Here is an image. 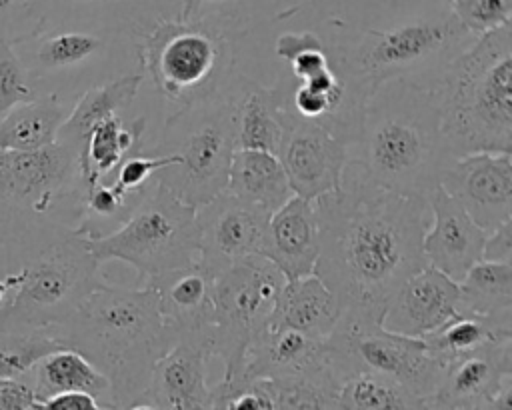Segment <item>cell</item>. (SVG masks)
<instances>
[{
	"mask_svg": "<svg viewBox=\"0 0 512 410\" xmlns=\"http://www.w3.org/2000/svg\"><path fill=\"white\" fill-rule=\"evenodd\" d=\"M226 192L264 210L276 212L294 194L276 154L236 148L230 160Z\"/></svg>",
	"mask_w": 512,
	"mask_h": 410,
	"instance_id": "25",
	"label": "cell"
},
{
	"mask_svg": "<svg viewBox=\"0 0 512 410\" xmlns=\"http://www.w3.org/2000/svg\"><path fill=\"white\" fill-rule=\"evenodd\" d=\"M210 352L196 342H176L152 366L148 398L160 410H212V386L206 378Z\"/></svg>",
	"mask_w": 512,
	"mask_h": 410,
	"instance_id": "21",
	"label": "cell"
},
{
	"mask_svg": "<svg viewBox=\"0 0 512 410\" xmlns=\"http://www.w3.org/2000/svg\"><path fill=\"white\" fill-rule=\"evenodd\" d=\"M338 318V300L316 274H310L282 284L268 326L326 340L336 328Z\"/></svg>",
	"mask_w": 512,
	"mask_h": 410,
	"instance_id": "24",
	"label": "cell"
},
{
	"mask_svg": "<svg viewBox=\"0 0 512 410\" xmlns=\"http://www.w3.org/2000/svg\"><path fill=\"white\" fill-rule=\"evenodd\" d=\"M66 348L54 334L34 332H0V380L20 378L34 366Z\"/></svg>",
	"mask_w": 512,
	"mask_h": 410,
	"instance_id": "35",
	"label": "cell"
},
{
	"mask_svg": "<svg viewBox=\"0 0 512 410\" xmlns=\"http://www.w3.org/2000/svg\"><path fill=\"white\" fill-rule=\"evenodd\" d=\"M36 402L32 384L18 378L0 380V410H30Z\"/></svg>",
	"mask_w": 512,
	"mask_h": 410,
	"instance_id": "42",
	"label": "cell"
},
{
	"mask_svg": "<svg viewBox=\"0 0 512 410\" xmlns=\"http://www.w3.org/2000/svg\"><path fill=\"white\" fill-rule=\"evenodd\" d=\"M142 286L154 292L162 320L176 342H196L210 352L214 330L212 278L198 266V262L156 274Z\"/></svg>",
	"mask_w": 512,
	"mask_h": 410,
	"instance_id": "17",
	"label": "cell"
},
{
	"mask_svg": "<svg viewBox=\"0 0 512 410\" xmlns=\"http://www.w3.org/2000/svg\"><path fill=\"white\" fill-rule=\"evenodd\" d=\"M206 2H218V0H184L182 4V10L178 14L180 20H192V18H198V10L202 8V4Z\"/></svg>",
	"mask_w": 512,
	"mask_h": 410,
	"instance_id": "44",
	"label": "cell"
},
{
	"mask_svg": "<svg viewBox=\"0 0 512 410\" xmlns=\"http://www.w3.org/2000/svg\"><path fill=\"white\" fill-rule=\"evenodd\" d=\"M320 252L314 274L340 314L382 318L388 300L428 266L422 238L428 202L374 186L350 160L336 192L314 200Z\"/></svg>",
	"mask_w": 512,
	"mask_h": 410,
	"instance_id": "1",
	"label": "cell"
},
{
	"mask_svg": "<svg viewBox=\"0 0 512 410\" xmlns=\"http://www.w3.org/2000/svg\"><path fill=\"white\" fill-rule=\"evenodd\" d=\"M432 222L424 232L422 250L428 266L460 282L464 274L482 260L486 232L468 216V212L440 186L428 196Z\"/></svg>",
	"mask_w": 512,
	"mask_h": 410,
	"instance_id": "18",
	"label": "cell"
},
{
	"mask_svg": "<svg viewBox=\"0 0 512 410\" xmlns=\"http://www.w3.org/2000/svg\"><path fill=\"white\" fill-rule=\"evenodd\" d=\"M312 48H324L322 34L314 30H302V32H284L274 42V52L282 60H292L296 54Z\"/></svg>",
	"mask_w": 512,
	"mask_h": 410,
	"instance_id": "40",
	"label": "cell"
},
{
	"mask_svg": "<svg viewBox=\"0 0 512 410\" xmlns=\"http://www.w3.org/2000/svg\"><path fill=\"white\" fill-rule=\"evenodd\" d=\"M144 128V118H136L126 126L120 116L104 118L92 126L78 156V170L84 190L116 170L124 156L136 150Z\"/></svg>",
	"mask_w": 512,
	"mask_h": 410,
	"instance_id": "28",
	"label": "cell"
},
{
	"mask_svg": "<svg viewBox=\"0 0 512 410\" xmlns=\"http://www.w3.org/2000/svg\"><path fill=\"white\" fill-rule=\"evenodd\" d=\"M326 348L342 382L356 372H378L420 398L434 392L444 368L424 340L390 332L382 326V318L374 316L340 314L336 328L326 338Z\"/></svg>",
	"mask_w": 512,
	"mask_h": 410,
	"instance_id": "10",
	"label": "cell"
},
{
	"mask_svg": "<svg viewBox=\"0 0 512 410\" xmlns=\"http://www.w3.org/2000/svg\"><path fill=\"white\" fill-rule=\"evenodd\" d=\"M480 410H484V408H480Z\"/></svg>",
	"mask_w": 512,
	"mask_h": 410,
	"instance_id": "50",
	"label": "cell"
},
{
	"mask_svg": "<svg viewBox=\"0 0 512 410\" xmlns=\"http://www.w3.org/2000/svg\"><path fill=\"white\" fill-rule=\"evenodd\" d=\"M230 90L234 98L236 148L278 154L282 142V84L278 82L276 86L268 88L246 76H234L230 78Z\"/></svg>",
	"mask_w": 512,
	"mask_h": 410,
	"instance_id": "23",
	"label": "cell"
},
{
	"mask_svg": "<svg viewBox=\"0 0 512 410\" xmlns=\"http://www.w3.org/2000/svg\"><path fill=\"white\" fill-rule=\"evenodd\" d=\"M40 410H114L86 392H60L36 402Z\"/></svg>",
	"mask_w": 512,
	"mask_h": 410,
	"instance_id": "41",
	"label": "cell"
},
{
	"mask_svg": "<svg viewBox=\"0 0 512 410\" xmlns=\"http://www.w3.org/2000/svg\"><path fill=\"white\" fill-rule=\"evenodd\" d=\"M322 38L334 70L364 100L394 78L418 84V76L426 74L430 88L442 68L474 40L442 0L382 26H368L352 38Z\"/></svg>",
	"mask_w": 512,
	"mask_h": 410,
	"instance_id": "5",
	"label": "cell"
},
{
	"mask_svg": "<svg viewBox=\"0 0 512 410\" xmlns=\"http://www.w3.org/2000/svg\"><path fill=\"white\" fill-rule=\"evenodd\" d=\"M442 2H446V4H452V2H456V0H442Z\"/></svg>",
	"mask_w": 512,
	"mask_h": 410,
	"instance_id": "49",
	"label": "cell"
},
{
	"mask_svg": "<svg viewBox=\"0 0 512 410\" xmlns=\"http://www.w3.org/2000/svg\"><path fill=\"white\" fill-rule=\"evenodd\" d=\"M500 338H512V330H504L472 314L456 312L444 326H440L434 334L426 336L424 342L430 354L444 366L452 358L468 354Z\"/></svg>",
	"mask_w": 512,
	"mask_h": 410,
	"instance_id": "33",
	"label": "cell"
},
{
	"mask_svg": "<svg viewBox=\"0 0 512 410\" xmlns=\"http://www.w3.org/2000/svg\"><path fill=\"white\" fill-rule=\"evenodd\" d=\"M268 218L226 190L196 208L198 266L214 278L238 260L260 254Z\"/></svg>",
	"mask_w": 512,
	"mask_h": 410,
	"instance_id": "14",
	"label": "cell"
},
{
	"mask_svg": "<svg viewBox=\"0 0 512 410\" xmlns=\"http://www.w3.org/2000/svg\"><path fill=\"white\" fill-rule=\"evenodd\" d=\"M326 364H330L326 340L266 324L246 352L240 378L276 380L298 376Z\"/></svg>",
	"mask_w": 512,
	"mask_h": 410,
	"instance_id": "22",
	"label": "cell"
},
{
	"mask_svg": "<svg viewBox=\"0 0 512 410\" xmlns=\"http://www.w3.org/2000/svg\"><path fill=\"white\" fill-rule=\"evenodd\" d=\"M104 280L80 230L54 242L20 272L8 316L36 328L62 324Z\"/></svg>",
	"mask_w": 512,
	"mask_h": 410,
	"instance_id": "11",
	"label": "cell"
},
{
	"mask_svg": "<svg viewBox=\"0 0 512 410\" xmlns=\"http://www.w3.org/2000/svg\"><path fill=\"white\" fill-rule=\"evenodd\" d=\"M30 410H40V408H38V404H34Z\"/></svg>",
	"mask_w": 512,
	"mask_h": 410,
	"instance_id": "48",
	"label": "cell"
},
{
	"mask_svg": "<svg viewBox=\"0 0 512 410\" xmlns=\"http://www.w3.org/2000/svg\"><path fill=\"white\" fill-rule=\"evenodd\" d=\"M338 410H424V398L390 376L364 370L340 384Z\"/></svg>",
	"mask_w": 512,
	"mask_h": 410,
	"instance_id": "31",
	"label": "cell"
},
{
	"mask_svg": "<svg viewBox=\"0 0 512 410\" xmlns=\"http://www.w3.org/2000/svg\"><path fill=\"white\" fill-rule=\"evenodd\" d=\"M354 160L378 188L428 200L438 186L446 150L430 88L394 78L364 102Z\"/></svg>",
	"mask_w": 512,
	"mask_h": 410,
	"instance_id": "3",
	"label": "cell"
},
{
	"mask_svg": "<svg viewBox=\"0 0 512 410\" xmlns=\"http://www.w3.org/2000/svg\"><path fill=\"white\" fill-rule=\"evenodd\" d=\"M266 382L272 396V410H338V388L342 380L332 364Z\"/></svg>",
	"mask_w": 512,
	"mask_h": 410,
	"instance_id": "32",
	"label": "cell"
},
{
	"mask_svg": "<svg viewBox=\"0 0 512 410\" xmlns=\"http://www.w3.org/2000/svg\"><path fill=\"white\" fill-rule=\"evenodd\" d=\"M56 0H46V10L48 6ZM62 2H72V4H104V2H118V0H62Z\"/></svg>",
	"mask_w": 512,
	"mask_h": 410,
	"instance_id": "46",
	"label": "cell"
},
{
	"mask_svg": "<svg viewBox=\"0 0 512 410\" xmlns=\"http://www.w3.org/2000/svg\"><path fill=\"white\" fill-rule=\"evenodd\" d=\"M138 56L156 90L184 106L222 88L232 76V46L214 22L160 20L138 44Z\"/></svg>",
	"mask_w": 512,
	"mask_h": 410,
	"instance_id": "8",
	"label": "cell"
},
{
	"mask_svg": "<svg viewBox=\"0 0 512 410\" xmlns=\"http://www.w3.org/2000/svg\"><path fill=\"white\" fill-rule=\"evenodd\" d=\"M320 252L314 202L292 196L270 214L260 256L270 260L286 280L314 274Z\"/></svg>",
	"mask_w": 512,
	"mask_h": 410,
	"instance_id": "20",
	"label": "cell"
},
{
	"mask_svg": "<svg viewBox=\"0 0 512 410\" xmlns=\"http://www.w3.org/2000/svg\"><path fill=\"white\" fill-rule=\"evenodd\" d=\"M158 148L160 156L172 154L178 158V164L164 166L154 176L178 200L200 208L222 194L236 150L230 80L216 92L184 104L170 114L164 122Z\"/></svg>",
	"mask_w": 512,
	"mask_h": 410,
	"instance_id": "6",
	"label": "cell"
},
{
	"mask_svg": "<svg viewBox=\"0 0 512 410\" xmlns=\"http://www.w3.org/2000/svg\"><path fill=\"white\" fill-rule=\"evenodd\" d=\"M438 186L450 194L486 234L512 220V156L476 152L446 158Z\"/></svg>",
	"mask_w": 512,
	"mask_h": 410,
	"instance_id": "13",
	"label": "cell"
},
{
	"mask_svg": "<svg viewBox=\"0 0 512 410\" xmlns=\"http://www.w3.org/2000/svg\"><path fill=\"white\" fill-rule=\"evenodd\" d=\"M458 312L512 330V262H476L458 282Z\"/></svg>",
	"mask_w": 512,
	"mask_h": 410,
	"instance_id": "26",
	"label": "cell"
},
{
	"mask_svg": "<svg viewBox=\"0 0 512 410\" xmlns=\"http://www.w3.org/2000/svg\"><path fill=\"white\" fill-rule=\"evenodd\" d=\"M28 40H34V62L44 70H64L94 58L104 48V38L84 30H60L44 34L36 30Z\"/></svg>",
	"mask_w": 512,
	"mask_h": 410,
	"instance_id": "34",
	"label": "cell"
},
{
	"mask_svg": "<svg viewBox=\"0 0 512 410\" xmlns=\"http://www.w3.org/2000/svg\"><path fill=\"white\" fill-rule=\"evenodd\" d=\"M46 22V0H0V40L18 44Z\"/></svg>",
	"mask_w": 512,
	"mask_h": 410,
	"instance_id": "37",
	"label": "cell"
},
{
	"mask_svg": "<svg viewBox=\"0 0 512 410\" xmlns=\"http://www.w3.org/2000/svg\"><path fill=\"white\" fill-rule=\"evenodd\" d=\"M86 246L98 264L108 260L130 264L142 286L156 274L198 260L196 208L178 200L154 178L128 218L108 234L86 236Z\"/></svg>",
	"mask_w": 512,
	"mask_h": 410,
	"instance_id": "7",
	"label": "cell"
},
{
	"mask_svg": "<svg viewBox=\"0 0 512 410\" xmlns=\"http://www.w3.org/2000/svg\"><path fill=\"white\" fill-rule=\"evenodd\" d=\"M178 164L176 156H142L132 152L124 156V160L116 168V180L112 182L120 192L136 196L146 190V186L154 180L156 172L164 166Z\"/></svg>",
	"mask_w": 512,
	"mask_h": 410,
	"instance_id": "39",
	"label": "cell"
},
{
	"mask_svg": "<svg viewBox=\"0 0 512 410\" xmlns=\"http://www.w3.org/2000/svg\"><path fill=\"white\" fill-rule=\"evenodd\" d=\"M284 282L280 270L260 254L242 258L212 278L210 354L224 362L222 380L240 378L246 352L268 324Z\"/></svg>",
	"mask_w": 512,
	"mask_h": 410,
	"instance_id": "9",
	"label": "cell"
},
{
	"mask_svg": "<svg viewBox=\"0 0 512 410\" xmlns=\"http://www.w3.org/2000/svg\"><path fill=\"white\" fill-rule=\"evenodd\" d=\"M458 282L432 266L410 276L388 300L382 326L390 332L424 340L458 312Z\"/></svg>",
	"mask_w": 512,
	"mask_h": 410,
	"instance_id": "19",
	"label": "cell"
},
{
	"mask_svg": "<svg viewBox=\"0 0 512 410\" xmlns=\"http://www.w3.org/2000/svg\"><path fill=\"white\" fill-rule=\"evenodd\" d=\"M34 98V90L26 78L20 56L14 46L0 40V118L14 106Z\"/></svg>",
	"mask_w": 512,
	"mask_h": 410,
	"instance_id": "38",
	"label": "cell"
},
{
	"mask_svg": "<svg viewBox=\"0 0 512 410\" xmlns=\"http://www.w3.org/2000/svg\"><path fill=\"white\" fill-rule=\"evenodd\" d=\"M280 124L282 142L276 156L286 172L292 194L314 202L336 192L352 158L350 146L320 124L300 120L286 106H282Z\"/></svg>",
	"mask_w": 512,
	"mask_h": 410,
	"instance_id": "12",
	"label": "cell"
},
{
	"mask_svg": "<svg viewBox=\"0 0 512 410\" xmlns=\"http://www.w3.org/2000/svg\"><path fill=\"white\" fill-rule=\"evenodd\" d=\"M66 116L64 106L54 94L34 96L0 118V148L38 150L52 146Z\"/></svg>",
	"mask_w": 512,
	"mask_h": 410,
	"instance_id": "30",
	"label": "cell"
},
{
	"mask_svg": "<svg viewBox=\"0 0 512 410\" xmlns=\"http://www.w3.org/2000/svg\"><path fill=\"white\" fill-rule=\"evenodd\" d=\"M18 284H20V272H18V274H10V276H6V278L0 280V306H2V300H4V296L8 294V290H10V288H16Z\"/></svg>",
	"mask_w": 512,
	"mask_h": 410,
	"instance_id": "45",
	"label": "cell"
},
{
	"mask_svg": "<svg viewBox=\"0 0 512 410\" xmlns=\"http://www.w3.org/2000/svg\"><path fill=\"white\" fill-rule=\"evenodd\" d=\"M54 328L66 348L78 350L110 380L112 406L144 396L152 366L176 344L146 286L104 282Z\"/></svg>",
	"mask_w": 512,
	"mask_h": 410,
	"instance_id": "2",
	"label": "cell"
},
{
	"mask_svg": "<svg viewBox=\"0 0 512 410\" xmlns=\"http://www.w3.org/2000/svg\"><path fill=\"white\" fill-rule=\"evenodd\" d=\"M80 180L78 158L72 148L56 142L38 150L0 148V198L44 210L48 202Z\"/></svg>",
	"mask_w": 512,
	"mask_h": 410,
	"instance_id": "16",
	"label": "cell"
},
{
	"mask_svg": "<svg viewBox=\"0 0 512 410\" xmlns=\"http://www.w3.org/2000/svg\"><path fill=\"white\" fill-rule=\"evenodd\" d=\"M512 378V338L492 340L444 364L424 410H480Z\"/></svg>",
	"mask_w": 512,
	"mask_h": 410,
	"instance_id": "15",
	"label": "cell"
},
{
	"mask_svg": "<svg viewBox=\"0 0 512 410\" xmlns=\"http://www.w3.org/2000/svg\"><path fill=\"white\" fill-rule=\"evenodd\" d=\"M34 394L44 400L60 392H86L112 406L110 380L78 350L62 348L34 366Z\"/></svg>",
	"mask_w": 512,
	"mask_h": 410,
	"instance_id": "29",
	"label": "cell"
},
{
	"mask_svg": "<svg viewBox=\"0 0 512 410\" xmlns=\"http://www.w3.org/2000/svg\"><path fill=\"white\" fill-rule=\"evenodd\" d=\"M142 80L144 76L136 72V74H126L116 80H110L102 86L88 88L78 98L76 106L60 126L56 142H62L68 148H72L78 158L92 126L104 118L118 116L120 110L128 108L136 98Z\"/></svg>",
	"mask_w": 512,
	"mask_h": 410,
	"instance_id": "27",
	"label": "cell"
},
{
	"mask_svg": "<svg viewBox=\"0 0 512 410\" xmlns=\"http://www.w3.org/2000/svg\"><path fill=\"white\" fill-rule=\"evenodd\" d=\"M448 6L472 38L508 26L512 20V0H456Z\"/></svg>",
	"mask_w": 512,
	"mask_h": 410,
	"instance_id": "36",
	"label": "cell"
},
{
	"mask_svg": "<svg viewBox=\"0 0 512 410\" xmlns=\"http://www.w3.org/2000/svg\"><path fill=\"white\" fill-rule=\"evenodd\" d=\"M320 4H328V0H310L308 4H306V8H312V10H318L320 8Z\"/></svg>",
	"mask_w": 512,
	"mask_h": 410,
	"instance_id": "47",
	"label": "cell"
},
{
	"mask_svg": "<svg viewBox=\"0 0 512 410\" xmlns=\"http://www.w3.org/2000/svg\"><path fill=\"white\" fill-rule=\"evenodd\" d=\"M482 260L512 262V220L486 234Z\"/></svg>",
	"mask_w": 512,
	"mask_h": 410,
	"instance_id": "43",
	"label": "cell"
},
{
	"mask_svg": "<svg viewBox=\"0 0 512 410\" xmlns=\"http://www.w3.org/2000/svg\"><path fill=\"white\" fill-rule=\"evenodd\" d=\"M448 158L512 150V26L474 38L430 86Z\"/></svg>",
	"mask_w": 512,
	"mask_h": 410,
	"instance_id": "4",
	"label": "cell"
}]
</instances>
